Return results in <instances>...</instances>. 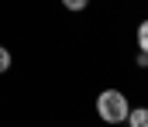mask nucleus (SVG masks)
Here are the masks:
<instances>
[{"label":"nucleus","instance_id":"2","mask_svg":"<svg viewBox=\"0 0 148 127\" xmlns=\"http://www.w3.org/2000/svg\"><path fill=\"white\" fill-rule=\"evenodd\" d=\"M127 124L131 127H148V107H131L127 110Z\"/></svg>","mask_w":148,"mask_h":127},{"label":"nucleus","instance_id":"1","mask_svg":"<svg viewBox=\"0 0 148 127\" xmlns=\"http://www.w3.org/2000/svg\"><path fill=\"white\" fill-rule=\"evenodd\" d=\"M127 110H131V103H127V96H124L121 89H103V93L97 96V113H100L103 124H121V120H127Z\"/></svg>","mask_w":148,"mask_h":127},{"label":"nucleus","instance_id":"5","mask_svg":"<svg viewBox=\"0 0 148 127\" xmlns=\"http://www.w3.org/2000/svg\"><path fill=\"white\" fill-rule=\"evenodd\" d=\"M62 3H66V10H83L90 0H62Z\"/></svg>","mask_w":148,"mask_h":127},{"label":"nucleus","instance_id":"4","mask_svg":"<svg viewBox=\"0 0 148 127\" xmlns=\"http://www.w3.org/2000/svg\"><path fill=\"white\" fill-rule=\"evenodd\" d=\"M7 69H10V52H7V48L0 45V76H3Z\"/></svg>","mask_w":148,"mask_h":127},{"label":"nucleus","instance_id":"3","mask_svg":"<svg viewBox=\"0 0 148 127\" xmlns=\"http://www.w3.org/2000/svg\"><path fill=\"white\" fill-rule=\"evenodd\" d=\"M138 48L148 55V21H141V24H138Z\"/></svg>","mask_w":148,"mask_h":127}]
</instances>
